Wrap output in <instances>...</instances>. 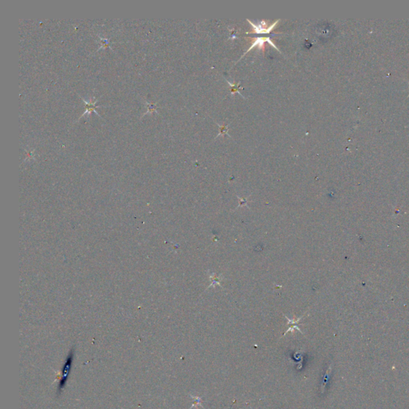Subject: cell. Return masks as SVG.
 I'll use <instances>...</instances> for the list:
<instances>
[{
  "mask_svg": "<svg viewBox=\"0 0 409 409\" xmlns=\"http://www.w3.org/2000/svg\"><path fill=\"white\" fill-rule=\"evenodd\" d=\"M74 348H72L70 351V352H69L68 356L67 357V360H66L62 368L61 373H60L59 376V383H58V388H57V393L58 394L61 393L62 391L65 388L67 379H68L69 376H70V371H71V369H72L73 361H74Z\"/></svg>",
  "mask_w": 409,
  "mask_h": 409,
  "instance_id": "cell-1",
  "label": "cell"
},
{
  "mask_svg": "<svg viewBox=\"0 0 409 409\" xmlns=\"http://www.w3.org/2000/svg\"><path fill=\"white\" fill-rule=\"evenodd\" d=\"M265 42H269V43L270 44V46H272V47H274V48H275V49L277 50L278 51H280V50L278 49L277 46H276L275 44H274L273 42H272V41L271 40L270 38H269V37H266V38H256V39H255L254 42H253V44H252V45H251V46H250V47L247 50V51H246V52L245 53L244 55H243V56H242V57H244L245 55L248 52H250V51H251V50L253 49V48H254L255 46H258L259 49H262V50H263V51H265V46H264V43H265Z\"/></svg>",
  "mask_w": 409,
  "mask_h": 409,
  "instance_id": "cell-2",
  "label": "cell"
},
{
  "mask_svg": "<svg viewBox=\"0 0 409 409\" xmlns=\"http://www.w3.org/2000/svg\"><path fill=\"white\" fill-rule=\"evenodd\" d=\"M247 21L249 22V23H250V25L252 26V27H253L254 33H256V34H269V33H270L271 31H272V29H273L274 27L277 26V24L279 23L280 19H278V20H277V21L274 22V23H272V25H270V26H269V27H267V28H266V27H265V26H265V25H262L261 22V23H259L258 24H255V23H253V22L250 21V19H247Z\"/></svg>",
  "mask_w": 409,
  "mask_h": 409,
  "instance_id": "cell-3",
  "label": "cell"
},
{
  "mask_svg": "<svg viewBox=\"0 0 409 409\" xmlns=\"http://www.w3.org/2000/svg\"><path fill=\"white\" fill-rule=\"evenodd\" d=\"M80 98H81V99H83V102H84L85 105H86V111H85V112L83 113V115H82L81 117L84 116V115H85V114H90V113L92 112V111H94V112L96 113L97 115H99V116H100V115H99V114H98V113H97V111H96V108L102 107V105H96V103H97V102H98V101H99V99H96V98H94V97H93V98H92V99H90V100L86 101V99H83V97H82V96H80Z\"/></svg>",
  "mask_w": 409,
  "mask_h": 409,
  "instance_id": "cell-4",
  "label": "cell"
},
{
  "mask_svg": "<svg viewBox=\"0 0 409 409\" xmlns=\"http://www.w3.org/2000/svg\"><path fill=\"white\" fill-rule=\"evenodd\" d=\"M284 317H285V318H286L287 320H288V325H293V326H292V327H290V328H288V330H287L286 332H284V335H283V336H284V335H285V334L288 333V332H293V331H294V329H297V330H298L299 332H301V333H303V332H302L301 331H300V328H298V326H297V324H298L299 322H300V320H301L302 318H303V316H300V317H299L298 319H296L295 320H293L289 319V318H288V316H284Z\"/></svg>",
  "mask_w": 409,
  "mask_h": 409,
  "instance_id": "cell-5",
  "label": "cell"
},
{
  "mask_svg": "<svg viewBox=\"0 0 409 409\" xmlns=\"http://www.w3.org/2000/svg\"><path fill=\"white\" fill-rule=\"evenodd\" d=\"M227 83H228L229 84V86L232 87V90H231V94H234L235 93H238L241 97H243L242 94H241L240 93V91H239V89H240V83H237V84H234H234H233V83H229V81H227Z\"/></svg>",
  "mask_w": 409,
  "mask_h": 409,
  "instance_id": "cell-6",
  "label": "cell"
},
{
  "mask_svg": "<svg viewBox=\"0 0 409 409\" xmlns=\"http://www.w3.org/2000/svg\"><path fill=\"white\" fill-rule=\"evenodd\" d=\"M100 40H101V46L99 50L102 49V48H105V47H110V39H105V38L100 37Z\"/></svg>",
  "mask_w": 409,
  "mask_h": 409,
  "instance_id": "cell-7",
  "label": "cell"
},
{
  "mask_svg": "<svg viewBox=\"0 0 409 409\" xmlns=\"http://www.w3.org/2000/svg\"><path fill=\"white\" fill-rule=\"evenodd\" d=\"M249 197H250V196H249ZM249 197H248L247 198H241V197H239L238 196H237V197H238L239 199V206H237V208L241 207V206H244V205L245 206H246V205H247L248 198H249Z\"/></svg>",
  "mask_w": 409,
  "mask_h": 409,
  "instance_id": "cell-8",
  "label": "cell"
},
{
  "mask_svg": "<svg viewBox=\"0 0 409 409\" xmlns=\"http://www.w3.org/2000/svg\"><path fill=\"white\" fill-rule=\"evenodd\" d=\"M147 105H148V110L147 113L149 112H157V108L155 107V104H150L149 102H147Z\"/></svg>",
  "mask_w": 409,
  "mask_h": 409,
  "instance_id": "cell-9",
  "label": "cell"
},
{
  "mask_svg": "<svg viewBox=\"0 0 409 409\" xmlns=\"http://www.w3.org/2000/svg\"><path fill=\"white\" fill-rule=\"evenodd\" d=\"M220 129H221V131H220L218 136L224 135V134H226L227 131H228V128H227V126H220Z\"/></svg>",
  "mask_w": 409,
  "mask_h": 409,
  "instance_id": "cell-10",
  "label": "cell"
}]
</instances>
